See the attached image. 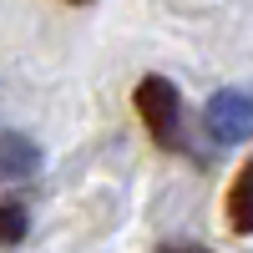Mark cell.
Here are the masks:
<instances>
[{
  "label": "cell",
  "mask_w": 253,
  "mask_h": 253,
  "mask_svg": "<svg viewBox=\"0 0 253 253\" xmlns=\"http://www.w3.org/2000/svg\"><path fill=\"white\" fill-rule=\"evenodd\" d=\"M132 101H137V117L147 122L152 142L167 147V152H177L182 147V96H177V86L167 76H142Z\"/></svg>",
  "instance_id": "1"
},
{
  "label": "cell",
  "mask_w": 253,
  "mask_h": 253,
  "mask_svg": "<svg viewBox=\"0 0 253 253\" xmlns=\"http://www.w3.org/2000/svg\"><path fill=\"white\" fill-rule=\"evenodd\" d=\"M208 132H213V142H243L253 137V91H218L213 101H208Z\"/></svg>",
  "instance_id": "2"
},
{
  "label": "cell",
  "mask_w": 253,
  "mask_h": 253,
  "mask_svg": "<svg viewBox=\"0 0 253 253\" xmlns=\"http://www.w3.org/2000/svg\"><path fill=\"white\" fill-rule=\"evenodd\" d=\"M41 172V147L20 132H0V182H20Z\"/></svg>",
  "instance_id": "3"
},
{
  "label": "cell",
  "mask_w": 253,
  "mask_h": 253,
  "mask_svg": "<svg viewBox=\"0 0 253 253\" xmlns=\"http://www.w3.org/2000/svg\"><path fill=\"white\" fill-rule=\"evenodd\" d=\"M228 228L233 233H253V157L238 167L233 187H228Z\"/></svg>",
  "instance_id": "4"
},
{
  "label": "cell",
  "mask_w": 253,
  "mask_h": 253,
  "mask_svg": "<svg viewBox=\"0 0 253 253\" xmlns=\"http://www.w3.org/2000/svg\"><path fill=\"white\" fill-rule=\"evenodd\" d=\"M26 233H31L26 208H20V203H0V248H15Z\"/></svg>",
  "instance_id": "5"
},
{
  "label": "cell",
  "mask_w": 253,
  "mask_h": 253,
  "mask_svg": "<svg viewBox=\"0 0 253 253\" xmlns=\"http://www.w3.org/2000/svg\"><path fill=\"white\" fill-rule=\"evenodd\" d=\"M157 253H208V248H157Z\"/></svg>",
  "instance_id": "6"
},
{
  "label": "cell",
  "mask_w": 253,
  "mask_h": 253,
  "mask_svg": "<svg viewBox=\"0 0 253 253\" xmlns=\"http://www.w3.org/2000/svg\"><path fill=\"white\" fill-rule=\"evenodd\" d=\"M71 5H86V0H71Z\"/></svg>",
  "instance_id": "7"
}]
</instances>
